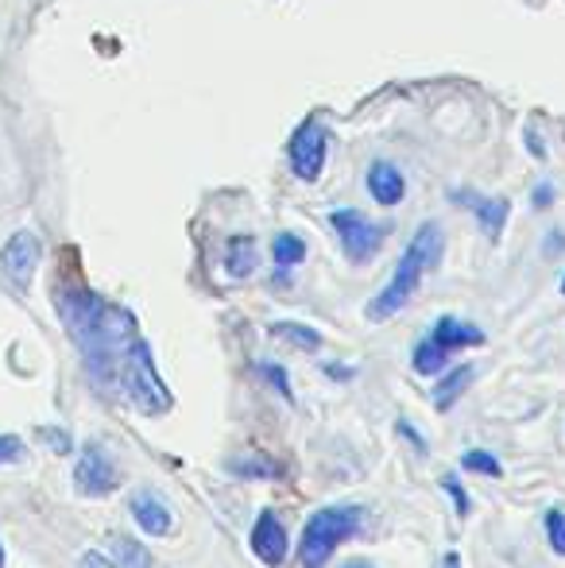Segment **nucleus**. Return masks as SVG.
<instances>
[{"instance_id": "f257e3e1", "label": "nucleus", "mask_w": 565, "mask_h": 568, "mask_svg": "<svg viewBox=\"0 0 565 568\" xmlns=\"http://www.w3.org/2000/svg\"><path fill=\"white\" fill-rule=\"evenodd\" d=\"M437 255H442V229L430 221V225L418 229L415 240L407 244V252H403L392 283H387L384 291L369 302V322H387V317L400 314V310L415 298L418 283H423V275L437 263Z\"/></svg>"}, {"instance_id": "1a4fd4ad", "label": "nucleus", "mask_w": 565, "mask_h": 568, "mask_svg": "<svg viewBox=\"0 0 565 568\" xmlns=\"http://www.w3.org/2000/svg\"><path fill=\"white\" fill-rule=\"evenodd\" d=\"M252 554L260 557L264 565H283L286 557V530L283 523L272 515V510H260L256 526H252Z\"/></svg>"}, {"instance_id": "bb28decb", "label": "nucleus", "mask_w": 565, "mask_h": 568, "mask_svg": "<svg viewBox=\"0 0 565 568\" xmlns=\"http://www.w3.org/2000/svg\"><path fill=\"white\" fill-rule=\"evenodd\" d=\"M82 568H117L113 557H105V554H98V549H90V554H82V561H78Z\"/></svg>"}, {"instance_id": "39448f33", "label": "nucleus", "mask_w": 565, "mask_h": 568, "mask_svg": "<svg viewBox=\"0 0 565 568\" xmlns=\"http://www.w3.org/2000/svg\"><path fill=\"white\" fill-rule=\"evenodd\" d=\"M117 484H121V471H117L113 456H109V449H101L98 442H90L74 464V487L85 499H105V495L117 491Z\"/></svg>"}, {"instance_id": "aec40b11", "label": "nucleus", "mask_w": 565, "mask_h": 568, "mask_svg": "<svg viewBox=\"0 0 565 568\" xmlns=\"http://www.w3.org/2000/svg\"><path fill=\"white\" fill-rule=\"evenodd\" d=\"M36 437H39V442H43L54 456H70V453H74V437H70L67 429H59V426H39V429H36Z\"/></svg>"}, {"instance_id": "cd10ccee", "label": "nucleus", "mask_w": 565, "mask_h": 568, "mask_svg": "<svg viewBox=\"0 0 565 568\" xmlns=\"http://www.w3.org/2000/svg\"><path fill=\"white\" fill-rule=\"evenodd\" d=\"M554 202V190L551 186H543V190H535V210H546V205Z\"/></svg>"}, {"instance_id": "dca6fc26", "label": "nucleus", "mask_w": 565, "mask_h": 568, "mask_svg": "<svg viewBox=\"0 0 565 568\" xmlns=\"http://www.w3.org/2000/svg\"><path fill=\"white\" fill-rule=\"evenodd\" d=\"M113 554H117V568H151L148 549L137 538H129V534H113Z\"/></svg>"}, {"instance_id": "4be33fe9", "label": "nucleus", "mask_w": 565, "mask_h": 568, "mask_svg": "<svg viewBox=\"0 0 565 568\" xmlns=\"http://www.w3.org/2000/svg\"><path fill=\"white\" fill-rule=\"evenodd\" d=\"M546 538H551V549L558 557H565V510L554 507L546 510Z\"/></svg>"}, {"instance_id": "9b49d317", "label": "nucleus", "mask_w": 565, "mask_h": 568, "mask_svg": "<svg viewBox=\"0 0 565 568\" xmlns=\"http://www.w3.org/2000/svg\"><path fill=\"white\" fill-rule=\"evenodd\" d=\"M430 341H437L445 352L457 348H473V344H484V333L476 325L461 322V317H437L434 329H430Z\"/></svg>"}, {"instance_id": "0eeeda50", "label": "nucleus", "mask_w": 565, "mask_h": 568, "mask_svg": "<svg viewBox=\"0 0 565 568\" xmlns=\"http://www.w3.org/2000/svg\"><path fill=\"white\" fill-rule=\"evenodd\" d=\"M286 155H291V171L299 174L302 182H314L325 166V128L306 120V124L291 135V143H286Z\"/></svg>"}, {"instance_id": "c756f323", "label": "nucleus", "mask_w": 565, "mask_h": 568, "mask_svg": "<svg viewBox=\"0 0 565 568\" xmlns=\"http://www.w3.org/2000/svg\"><path fill=\"white\" fill-rule=\"evenodd\" d=\"M442 568H461V557H457V554H445V561H442Z\"/></svg>"}, {"instance_id": "9d476101", "label": "nucleus", "mask_w": 565, "mask_h": 568, "mask_svg": "<svg viewBox=\"0 0 565 568\" xmlns=\"http://www.w3.org/2000/svg\"><path fill=\"white\" fill-rule=\"evenodd\" d=\"M369 194L376 197L380 205H387V210H392V205H400L403 197H407V182H403L400 166L384 163V159H380V163H372L369 166Z\"/></svg>"}, {"instance_id": "2f4dec72", "label": "nucleus", "mask_w": 565, "mask_h": 568, "mask_svg": "<svg viewBox=\"0 0 565 568\" xmlns=\"http://www.w3.org/2000/svg\"><path fill=\"white\" fill-rule=\"evenodd\" d=\"M0 568H4V546H0Z\"/></svg>"}, {"instance_id": "2eb2a0df", "label": "nucleus", "mask_w": 565, "mask_h": 568, "mask_svg": "<svg viewBox=\"0 0 565 568\" xmlns=\"http://www.w3.org/2000/svg\"><path fill=\"white\" fill-rule=\"evenodd\" d=\"M450 356L453 352H445L437 341H418L415 344V356H411V364H415V372L418 375H437V372H445V364H450Z\"/></svg>"}, {"instance_id": "a211bd4d", "label": "nucleus", "mask_w": 565, "mask_h": 568, "mask_svg": "<svg viewBox=\"0 0 565 568\" xmlns=\"http://www.w3.org/2000/svg\"><path fill=\"white\" fill-rule=\"evenodd\" d=\"M272 255L280 267H299V263L306 260V240L294 236V232H280L272 244Z\"/></svg>"}, {"instance_id": "7ed1b4c3", "label": "nucleus", "mask_w": 565, "mask_h": 568, "mask_svg": "<svg viewBox=\"0 0 565 568\" xmlns=\"http://www.w3.org/2000/svg\"><path fill=\"white\" fill-rule=\"evenodd\" d=\"M117 387H121L124 398H129L140 414H148V418L171 410V390H167V383L155 375L151 352L140 337H132L129 348H124L121 367H117Z\"/></svg>"}, {"instance_id": "c85d7f7f", "label": "nucleus", "mask_w": 565, "mask_h": 568, "mask_svg": "<svg viewBox=\"0 0 565 568\" xmlns=\"http://www.w3.org/2000/svg\"><path fill=\"white\" fill-rule=\"evenodd\" d=\"M527 148H531V151H535V155H538V159H543V155H546L543 140H538V135H535V132H527Z\"/></svg>"}, {"instance_id": "412c9836", "label": "nucleus", "mask_w": 565, "mask_h": 568, "mask_svg": "<svg viewBox=\"0 0 565 568\" xmlns=\"http://www.w3.org/2000/svg\"><path fill=\"white\" fill-rule=\"evenodd\" d=\"M229 471H236V476H249V479H256V476H283V468L280 464H272V460H233L229 464Z\"/></svg>"}, {"instance_id": "ddd939ff", "label": "nucleus", "mask_w": 565, "mask_h": 568, "mask_svg": "<svg viewBox=\"0 0 565 568\" xmlns=\"http://www.w3.org/2000/svg\"><path fill=\"white\" fill-rule=\"evenodd\" d=\"M468 383H473V367H468V364L445 372V379L434 387V410H453V406H457V398L465 395Z\"/></svg>"}, {"instance_id": "b1692460", "label": "nucleus", "mask_w": 565, "mask_h": 568, "mask_svg": "<svg viewBox=\"0 0 565 568\" xmlns=\"http://www.w3.org/2000/svg\"><path fill=\"white\" fill-rule=\"evenodd\" d=\"M260 375H264V379L272 383L275 390H280L286 403H291V398H294V395H291V379H286V372H283L280 364H260Z\"/></svg>"}, {"instance_id": "5701e85b", "label": "nucleus", "mask_w": 565, "mask_h": 568, "mask_svg": "<svg viewBox=\"0 0 565 568\" xmlns=\"http://www.w3.org/2000/svg\"><path fill=\"white\" fill-rule=\"evenodd\" d=\"M442 491L453 499V510H457V515L465 518L468 515V495H465V487H461L457 471H445V476H442Z\"/></svg>"}, {"instance_id": "393cba45", "label": "nucleus", "mask_w": 565, "mask_h": 568, "mask_svg": "<svg viewBox=\"0 0 565 568\" xmlns=\"http://www.w3.org/2000/svg\"><path fill=\"white\" fill-rule=\"evenodd\" d=\"M23 442L16 434H0V464H20L23 460Z\"/></svg>"}, {"instance_id": "f03ea898", "label": "nucleus", "mask_w": 565, "mask_h": 568, "mask_svg": "<svg viewBox=\"0 0 565 568\" xmlns=\"http://www.w3.org/2000/svg\"><path fill=\"white\" fill-rule=\"evenodd\" d=\"M364 515L369 510L356 507V503H337V507H322L306 518L302 526V541H299V565L302 568H325V561L333 557V549L345 538L361 534Z\"/></svg>"}, {"instance_id": "f3484780", "label": "nucleus", "mask_w": 565, "mask_h": 568, "mask_svg": "<svg viewBox=\"0 0 565 568\" xmlns=\"http://www.w3.org/2000/svg\"><path fill=\"white\" fill-rule=\"evenodd\" d=\"M272 333H275V337H280V341H291L294 348H302V352L322 348V333L310 329V325H299V322H280V325H272Z\"/></svg>"}, {"instance_id": "6ab92c4d", "label": "nucleus", "mask_w": 565, "mask_h": 568, "mask_svg": "<svg viewBox=\"0 0 565 568\" xmlns=\"http://www.w3.org/2000/svg\"><path fill=\"white\" fill-rule=\"evenodd\" d=\"M461 468L476 471V476H492V479L504 476V464H500L492 453H484V449H468L465 456H461Z\"/></svg>"}, {"instance_id": "f8f14e48", "label": "nucleus", "mask_w": 565, "mask_h": 568, "mask_svg": "<svg viewBox=\"0 0 565 568\" xmlns=\"http://www.w3.org/2000/svg\"><path fill=\"white\" fill-rule=\"evenodd\" d=\"M256 263H260V252H256V240L252 236H229V244H225V275L229 278H249L252 271H256Z\"/></svg>"}, {"instance_id": "4468645a", "label": "nucleus", "mask_w": 565, "mask_h": 568, "mask_svg": "<svg viewBox=\"0 0 565 568\" xmlns=\"http://www.w3.org/2000/svg\"><path fill=\"white\" fill-rule=\"evenodd\" d=\"M457 202H465L468 210L484 221V232H488L492 240L500 236V229H504V221H507V202H500V197L488 202V197H468V194H457Z\"/></svg>"}, {"instance_id": "7c9ffc66", "label": "nucleus", "mask_w": 565, "mask_h": 568, "mask_svg": "<svg viewBox=\"0 0 565 568\" xmlns=\"http://www.w3.org/2000/svg\"><path fill=\"white\" fill-rule=\"evenodd\" d=\"M341 568H372L369 561H349V565H341Z\"/></svg>"}, {"instance_id": "473e14b6", "label": "nucleus", "mask_w": 565, "mask_h": 568, "mask_svg": "<svg viewBox=\"0 0 565 568\" xmlns=\"http://www.w3.org/2000/svg\"><path fill=\"white\" fill-rule=\"evenodd\" d=\"M562 294H565V278H562Z\"/></svg>"}, {"instance_id": "20e7f679", "label": "nucleus", "mask_w": 565, "mask_h": 568, "mask_svg": "<svg viewBox=\"0 0 565 568\" xmlns=\"http://www.w3.org/2000/svg\"><path fill=\"white\" fill-rule=\"evenodd\" d=\"M330 225L337 229L341 247H345V255L353 263H369L372 255L380 252L384 236H387L384 225H376V221H369L364 213H356V210H337L330 217Z\"/></svg>"}, {"instance_id": "a878e982", "label": "nucleus", "mask_w": 565, "mask_h": 568, "mask_svg": "<svg viewBox=\"0 0 565 568\" xmlns=\"http://www.w3.org/2000/svg\"><path fill=\"white\" fill-rule=\"evenodd\" d=\"M395 429H400V437H407V442L415 445V453H418V456H426V437L418 434V429L411 426L407 418H400V422H395Z\"/></svg>"}, {"instance_id": "6e6552de", "label": "nucleus", "mask_w": 565, "mask_h": 568, "mask_svg": "<svg viewBox=\"0 0 565 568\" xmlns=\"http://www.w3.org/2000/svg\"><path fill=\"white\" fill-rule=\"evenodd\" d=\"M129 510H132V518H137V526L148 534V538H167V534L174 530L171 507H167L155 491H137V495H132V503H129Z\"/></svg>"}, {"instance_id": "423d86ee", "label": "nucleus", "mask_w": 565, "mask_h": 568, "mask_svg": "<svg viewBox=\"0 0 565 568\" xmlns=\"http://www.w3.org/2000/svg\"><path fill=\"white\" fill-rule=\"evenodd\" d=\"M39 260H43V244H39V236L31 229L12 232V236L4 240V247H0V271H4L8 283L20 286V291L31 286Z\"/></svg>"}]
</instances>
